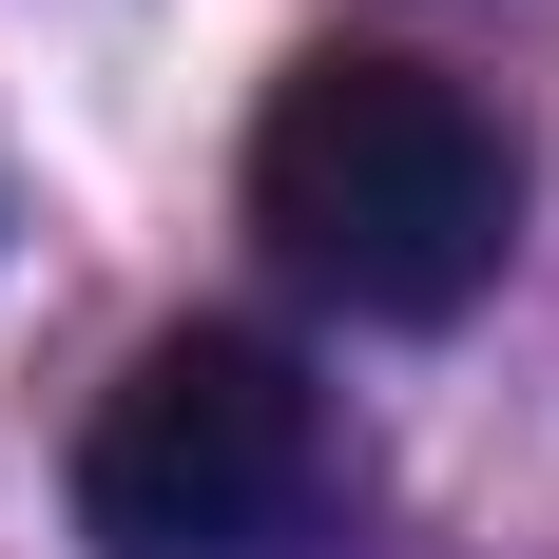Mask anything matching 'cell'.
<instances>
[{
    "instance_id": "cell-1",
    "label": "cell",
    "mask_w": 559,
    "mask_h": 559,
    "mask_svg": "<svg viewBox=\"0 0 559 559\" xmlns=\"http://www.w3.org/2000/svg\"><path fill=\"white\" fill-rule=\"evenodd\" d=\"M251 231L329 309H367V329H444L521 251V135L463 97L444 58L329 39V58H289L271 116H251Z\"/></svg>"
},
{
    "instance_id": "cell-2",
    "label": "cell",
    "mask_w": 559,
    "mask_h": 559,
    "mask_svg": "<svg viewBox=\"0 0 559 559\" xmlns=\"http://www.w3.org/2000/svg\"><path fill=\"white\" fill-rule=\"evenodd\" d=\"M329 483V386L271 329H155L78 425V540L97 559H271Z\"/></svg>"
}]
</instances>
